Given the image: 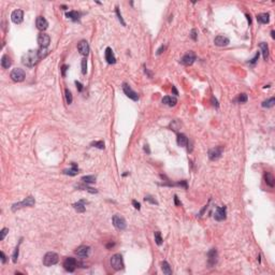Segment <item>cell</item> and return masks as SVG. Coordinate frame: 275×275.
<instances>
[{
	"instance_id": "obj_43",
	"label": "cell",
	"mask_w": 275,
	"mask_h": 275,
	"mask_svg": "<svg viewBox=\"0 0 275 275\" xmlns=\"http://www.w3.org/2000/svg\"><path fill=\"white\" fill-rule=\"evenodd\" d=\"M259 55H260V52H257V53H256V55H255V57H254L253 59H251V60H249V64L255 65L256 62H257L258 58H259Z\"/></svg>"
},
{
	"instance_id": "obj_20",
	"label": "cell",
	"mask_w": 275,
	"mask_h": 275,
	"mask_svg": "<svg viewBox=\"0 0 275 275\" xmlns=\"http://www.w3.org/2000/svg\"><path fill=\"white\" fill-rule=\"evenodd\" d=\"M72 168L71 169H66L62 171V173L66 175H70V176H74V175H77L79 174V167H77V165L76 163H74V162H72L71 163Z\"/></svg>"
},
{
	"instance_id": "obj_32",
	"label": "cell",
	"mask_w": 275,
	"mask_h": 275,
	"mask_svg": "<svg viewBox=\"0 0 275 275\" xmlns=\"http://www.w3.org/2000/svg\"><path fill=\"white\" fill-rule=\"evenodd\" d=\"M81 181H83V183H86V184H91V183L96 182V176H93V175H86V176L82 177Z\"/></svg>"
},
{
	"instance_id": "obj_10",
	"label": "cell",
	"mask_w": 275,
	"mask_h": 275,
	"mask_svg": "<svg viewBox=\"0 0 275 275\" xmlns=\"http://www.w3.org/2000/svg\"><path fill=\"white\" fill-rule=\"evenodd\" d=\"M76 265H77V262L74 258L72 257H68L65 259L64 261V268L66 271L68 272H74V270L76 269Z\"/></svg>"
},
{
	"instance_id": "obj_19",
	"label": "cell",
	"mask_w": 275,
	"mask_h": 275,
	"mask_svg": "<svg viewBox=\"0 0 275 275\" xmlns=\"http://www.w3.org/2000/svg\"><path fill=\"white\" fill-rule=\"evenodd\" d=\"M214 43L217 46H227V45L230 43V40L228 39L225 36H217L215 39H214Z\"/></svg>"
},
{
	"instance_id": "obj_45",
	"label": "cell",
	"mask_w": 275,
	"mask_h": 275,
	"mask_svg": "<svg viewBox=\"0 0 275 275\" xmlns=\"http://www.w3.org/2000/svg\"><path fill=\"white\" fill-rule=\"evenodd\" d=\"M75 85H76V88H77V90H79L80 93H82V91H83V89H84L83 84L80 83L79 81H75Z\"/></svg>"
},
{
	"instance_id": "obj_55",
	"label": "cell",
	"mask_w": 275,
	"mask_h": 275,
	"mask_svg": "<svg viewBox=\"0 0 275 275\" xmlns=\"http://www.w3.org/2000/svg\"><path fill=\"white\" fill-rule=\"evenodd\" d=\"M271 36H272V39H274V38H275V36H274V30H272V31H271Z\"/></svg>"
},
{
	"instance_id": "obj_27",
	"label": "cell",
	"mask_w": 275,
	"mask_h": 275,
	"mask_svg": "<svg viewBox=\"0 0 275 275\" xmlns=\"http://www.w3.org/2000/svg\"><path fill=\"white\" fill-rule=\"evenodd\" d=\"M11 64H12V62H11L10 57L8 55H3L2 58H1V67L3 69H9L11 67Z\"/></svg>"
},
{
	"instance_id": "obj_26",
	"label": "cell",
	"mask_w": 275,
	"mask_h": 275,
	"mask_svg": "<svg viewBox=\"0 0 275 275\" xmlns=\"http://www.w3.org/2000/svg\"><path fill=\"white\" fill-rule=\"evenodd\" d=\"M259 47H260L261 53H262L263 59H264V60H267V59L269 58V47H268V44H267V43H264V42H261L260 44H259Z\"/></svg>"
},
{
	"instance_id": "obj_46",
	"label": "cell",
	"mask_w": 275,
	"mask_h": 275,
	"mask_svg": "<svg viewBox=\"0 0 275 275\" xmlns=\"http://www.w3.org/2000/svg\"><path fill=\"white\" fill-rule=\"evenodd\" d=\"M132 205L134 206V209H137V210H140L141 209V204L139 203L137 200H133V201H132Z\"/></svg>"
},
{
	"instance_id": "obj_52",
	"label": "cell",
	"mask_w": 275,
	"mask_h": 275,
	"mask_svg": "<svg viewBox=\"0 0 275 275\" xmlns=\"http://www.w3.org/2000/svg\"><path fill=\"white\" fill-rule=\"evenodd\" d=\"M246 17H247L248 24L251 25V15H248V14H246Z\"/></svg>"
},
{
	"instance_id": "obj_8",
	"label": "cell",
	"mask_w": 275,
	"mask_h": 275,
	"mask_svg": "<svg viewBox=\"0 0 275 275\" xmlns=\"http://www.w3.org/2000/svg\"><path fill=\"white\" fill-rule=\"evenodd\" d=\"M122 87H123L124 93H125V95L128 97V98H130L131 100H133V101H138V100H139V95H138V93H135V91L133 90L132 88H131L130 85H128L127 83H124Z\"/></svg>"
},
{
	"instance_id": "obj_22",
	"label": "cell",
	"mask_w": 275,
	"mask_h": 275,
	"mask_svg": "<svg viewBox=\"0 0 275 275\" xmlns=\"http://www.w3.org/2000/svg\"><path fill=\"white\" fill-rule=\"evenodd\" d=\"M85 203H86L85 200H80V201H77L76 203H73L74 210H75L76 212H79V213H84V212L86 211Z\"/></svg>"
},
{
	"instance_id": "obj_41",
	"label": "cell",
	"mask_w": 275,
	"mask_h": 275,
	"mask_svg": "<svg viewBox=\"0 0 275 275\" xmlns=\"http://www.w3.org/2000/svg\"><path fill=\"white\" fill-rule=\"evenodd\" d=\"M18 251H20V245H17L14 249V253H13V262H16L17 261V258H18Z\"/></svg>"
},
{
	"instance_id": "obj_4",
	"label": "cell",
	"mask_w": 275,
	"mask_h": 275,
	"mask_svg": "<svg viewBox=\"0 0 275 275\" xmlns=\"http://www.w3.org/2000/svg\"><path fill=\"white\" fill-rule=\"evenodd\" d=\"M59 260V257L56 253L54 251H49V253L45 254L44 258H43V264L45 267H52V265L56 264Z\"/></svg>"
},
{
	"instance_id": "obj_7",
	"label": "cell",
	"mask_w": 275,
	"mask_h": 275,
	"mask_svg": "<svg viewBox=\"0 0 275 275\" xmlns=\"http://www.w3.org/2000/svg\"><path fill=\"white\" fill-rule=\"evenodd\" d=\"M223 152V146H216V147L211 148L209 150V153H207V155H209V158L212 161H215V160H218L221 157Z\"/></svg>"
},
{
	"instance_id": "obj_34",
	"label": "cell",
	"mask_w": 275,
	"mask_h": 275,
	"mask_svg": "<svg viewBox=\"0 0 275 275\" xmlns=\"http://www.w3.org/2000/svg\"><path fill=\"white\" fill-rule=\"evenodd\" d=\"M65 93H66V100H67V103H68V104H71L72 101H73V97H72L71 91H70L68 88H67L66 90H65Z\"/></svg>"
},
{
	"instance_id": "obj_13",
	"label": "cell",
	"mask_w": 275,
	"mask_h": 275,
	"mask_svg": "<svg viewBox=\"0 0 275 275\" xmlns=\"http://www.w3.org/2000/svg\"><path fill=\"white\" fill-rule=\"evenodd\" d=\"M227 217V207L226 206H220V207H216V211L214 214V218L217 221L225 220Z\"/></svg>"
},
{
	"instance_id": "obj_51",
	"label": "cell",
	"mask_w": 275,
	"mask_h": 275,
	"mask_svg": "<svg viewBox=\"0 0 275 275\" xmlns=\"http://www.w3.org/2000/svg\"><path fill=\"white\" fill-rule=\"evenodd\" d=\"M144 150L147 153V154H150V147H148V145H145V146H144Z\"/></svg>"
},
{
	"instance_id": "obj_49",
	"label": "cell",
	"mask_w": 275,
	"mask_h": 275,
	"mask_svg": "<svg viewBox=\"0 0 275 275\" xmlns=\"http://www.w3.org/2000/svg\"><path fill=\"white\" fill-rule=\"evenodd\" d=\"M165 49H166V46H165V45H161V46H160L159 49H157V53H156V54H157V55H160V54L162 53V52L165 51Z\"/></svg>"
},
{
	"instance_id": "obj_38",
	"label": "cell",
	"mask_w": 275,
	"mask_h": 275,
	"mask_svg": "<svg viewBox=\"0 0 275 275\" xmlns=\"http://www.w3.org/2000/svg\"><path fill=\"white\" fill-rule=\"evenodd\" d=\"M38 53H39L40 58H44L49 55V51L47 49H43V47H40V49H38Z\"/></svg>"
},
{
	"instance_id": "obj_11",
	"label": "cell",
	"mask_w": 275,
	"mask_h": 275,
	"mask_svg": "<svg viewBox=\"0 0 275 275\" xmlns=\"http://www.w3.org/2000/svg\"><path fill=\"white\" fill-rule=\"evenodd\" d=\"M38 43H39L40 47H43V49H47V46L51 43V38H49V34L44 33V32H41V33L38 36Z\"/></svg>"
},
{
	"instance_id": "obj_29",
	"label": "cell",
	"mask_w": 275,
	"mask_h": 275,
	"mask_svg": "<svg viewBox=\"0 0 275 275\" xmlns=\"http://www.w3.org/2000/svg\"><path fill=\"white\" fill-rule=\"evenodd\" d=\"M161 270L162 272L165 273L167 275H171L172 274V269L170 267V264L167 262V261H162L161 262Z\"/></svg>"
},
{
	"instance_id": "obj_17",
	"label": "cell",
	"mask_w": 275,
	"mask_h": 275,
	"mask_svg": "<svg viewBox=\"0 0 275 275\" xmlns=\"http://www.w3.org/2000/svg\"><path fill=\"white\" fill-rule=\"evenodd\" d=\"M36 26H37V28L39 30L44 31V30H46L47 27H49V22H47L43 16H39V17H37V21H36Z\"/></svg>"
},
{
	"instance_id": "obj_37",
	"label": "cell",
	"mask_w": 275,
	"mask_h": 275,
	"mask_svg": "<svg viewBox=\"0 0 275 275\" xmlns=\"http://www.w3.org/2000/svg\"><path fill=\"white\" fill-rule=\"evenodd\" d=\"M144 201H145V202H150V203H152V204H156V205H158V202L156 201V199H155V198H154L153 196H150V194H147V196H145Z\"/></svg>"
},
{
	"instance_id": "obj_40",
	"label": "cell",
	"mask_w": 275,
	"mask_h": 275,
	"mask_svg": "<svg viewBox=\"0 0 275 275\" xmlns=\"http://www.w3.org/2000/svg\"><path fill=\"white\" fill-rule=\"evenodd\" d=\"M116 9V15H117V18H118V21H119L120 23H122V25L123 26H126V23H125V21L123 20V17H122V14H120V12H119V9H118V7H116L115 8Z\"/></svg>"
},
{
	"instance_id": "obj_50",
	"label": "cell",
	"mask_w": 275,
	"mask_h": 275,
	"mask_svg": "<svg viewBox=\"0 0 275 275\" xmlns=\"http://www.w3.org/2000/svg\"><path fill=\"white\" fill-rule=\"evenodd\" d=\"M174 203H175V205H181V204H182L181 203V201L179 200V198H177L176 194L174 196Z\"/></svg>"
},
{
	"instance_id": "obj_15",
	"label": "cell",
	"mask_w": 275,
	"mask_h": 275,
	"mask_svg": "<svg viewBox=\"0 0 275 275\" xmlns=\"http://www.w3.org/2000/svg\"><path fill=\"white\" fill-rule=\"evenodd\" d=\"M75 255H77V257L80 258H86L89 256V253H90V247L89 246H86V245H82L80 247H77L75 249Z\"/></svg>"
},
{
	"instance_id": "obj_35",
	"label": "cell",
	"mask_w": 275,
	"mask_h": 275,
	"mask_svg": "<svg viewBox=\"0 0 275 275\" xmlns=\"http://www.w3.org/2000/svg\"><path fill=\"white\" fill-rule=\"evenodd\" d=\"M154 235H155V242H156V244H157V245H159V246H160V245H161V244H162V238H161V233H160L159 231H156V232H155V234H154Z\"/></svg>"
},
{
	"instance_id": "obj_31",
	"label": "cell",
	"mask_w": 275,
	"mask_h": 275,
	"mask_svg": "<svg viewBox=\"0 0 275 275\" xmlns=\"http://www.w3.org/2000/svg\"><path fill=\"white\" fill-rule=\"evenodd\" d=\"M76 188H80L82 189V190H87L88 192H90V194H97L98 192V190L95 188H91V187H88V186H85V185H82V184H79L76 185Z\"/></svg>"
},
{
	"instance_id": "obj_2",
	"label": "cell",
	"mask_w": 275,
	"mask_h": 275,
	"mask_svg": "<svg viewBox=\"0 0 275 275\" xmlns=\"http://www.w3.org/2000/svg\"><path fill=\"white\" fill-rule=\"evenodd\" d=\"M34 204H36V200H34V198L32 196H29V197H27L26 199L23 200V201L17 202V203L13 204V205H12V211L15 212L16 210L23 209V207H26V206H29V207H31V206H33Z\"/></svg>"
},
{
	"instance_id": "obj_48",
	"label": "cell",
	"mask_w": 275,
	"mask_h": 275,
	"mask_svg": "<svg viewBox=\"0 0 275 275\" xmlns=\"http://www.w3.org/2000/svg\"><path fill=\"white\" fill-rule=\"evenodd\" d=\"M69 67L67 66V65H64V66L62 67V76H66V71H67V69H68Z\"/></svg>"
},
{
	"instance_id": "obj_12",
	"label": "cell",
	"mask_w": 275,
	"mask_h": 275,
	"mask_svg": "<svg viewBox=\"0 0 275 275\" xmlns=\"http://www.w3.org/2000/svg\"><path fill=\"white\" fill-rule=\"evenodd\" d=\"M217 260H218V254H217L216 248H212L211 251L207 253V263L212 268L217 263Z\"/></svg>"
},
{
	"instance_id": "obj_9",
	"label": "cell",
	"mask_w": 275,
	"mask_h": 275,
	"mask_svg": "<svg viewBox=\"0 0 275 275\" xmlns=\"http://www.w3.org/2000/svg\"><path fill=\"white\" fill-rule=\"evenodd\" d=\"M197 59V56L196 54H194V52H188L187 54H185L184 56L181 58V64H183L184 66H190V65H192L194 62V60Z\"/></svg>"
},
{
	"instance_id": "obj_1",
	"label": "cell",
	"mask_w": 275,
	"mask_h": 275,
	"mask_svg": "<svg viewBox=\"0 0 275 275\" xmlns=\"http://www.w3.org/2000/svg\"><path fill=\"white\" fill-rule=\"evenodd\" d=\"M40 59L41 58H40L39 53H38L37 49H30L26 54L23 55L22 62L23 65H25L28 68H32V67H34L38 64V62H39Z\"/></svg>"
},
{
	"instance_id": "obj_42",
	"label": "cell",
	"mask_w": 275,
	"mask_h": 275,
	"mask_svg": "<svg viewBox=\"0 0 275 275\" xmlns=\"http://www.w3.org/2000/svg\"><path fill=\"white\" fill-rule=\"evenodd\" d=\"M8 232H9V229L8 228H3L2 230L0 231V241H3L5 238V235L8 234Z\"/></svg>"
},
{
	"instance_id": "obj_18",
	"label": "cell",
	"mask_w": 275,
	"mask_h": 275,
	"mask_svg": "<svg viewBox=\"0 0 275 275\" xmlns=\"http://www.w3.org/2000/svg\"><path fill=\"white\" fill-rule=\"evenodd\" d=\"M104 56H106V60L108 64L110 65H114L116 62V57L114 55L113 51L111 47H106V53H104Z\"/></svg>"
},
{
	"instance_id": "obj_25",
	"label": "cell",
	"mask_w": 275,
	"mask_h": 275,
	"mask_svg": "<svg viewBox=\"0 0 275 275\" xmlns=\"http://www.w3.org/2000/svg\"><path fill=\"white\" fill-rule=\"evenodd\" d=\"M66 16L68 17V18H70V20H72L73 22H77V21H80L81 14H80V12H77V11H69V12L66 13Z\"/></svg>"
},
{
	"instance_id": "obj_5",
	"label": "cell",
	"mask_w": 275,
	"mask_h": 275,
	"mask_svg": "<svg viewBox=\"0 0 275 275\" xmlns=\"http://www.w3.org/2000/svg\"><path fill=\"white\" fill-rule=\"evenodd\" d=\"M10 76H11V79H12L14 82L20 83V82H23L25 80V76H26V74H25V71L23 70V69L15 68V69H13L12 71H11Z\"/></svg>"
},
{
	"instance_id": "obj_33",
	"label": "cell",
	"mask_w": 275,
	"mask_h": 275,
	"mask_svg": "<svg viewBox=\"0 0 275 275\" xmlns=\"http://www.w3.org/2000/svg\"><path fill=\"white\" fill-rule=\"evenodd\" d=\"M104 142L103 141H93V142L90 143V146H93V147H97L99 148V150H104Z\"/></svg>"
},
{
	"instance_id": "obj_21",
	"label": "cell",
	"mask_w": 275,
	"mask_h": 275,
	"mask_svg": "<svg viewBox=\"0 0 275 275\" xmlns=\"http://www.w3.org/2000/svg\"><path fill=\"white\" fill-rule=\"evenodd\" d=\"M162 103L168 106H174L177 103V99H176V97H173V96H166L162 98Z\"/></svg>"
},
{
	"instance_id": "obj_47",
	"label": "cell",
	"mask_w": 275,
	"mask_h": 275,
	"mask_svg": "<svg viewBox=\"0 0 275 275\" xmlns=\"http://www.w3.org/2000/svg\"><path fill=\"white\" fill-rule=\"evenodd\" d=\"M0 256H1V262L2 263L7 262V257H5V255L3 251H0Z\"/></svg>"
},
{
	"instance_id": "obj_24",
	"label": "cell",
	"mask_w": 275,
	"mask_h": 275,
	"mask_svg": "<svg viewBox=\"0 0 275 275\" xmlns=\"http://www.w3.org/2000/svg\"><path fill=\"white\" fill-rule=\"evenodd\" d=\"M257 21L260 24H268L270 22V15L269 13H261L257 15Z\"/></svg>"
},
{
	"instance_id": "obj_3",
	"label": "cell",
	"mask_w": 275,
	"mask_h": 275,
	"mask_svg": "<svg viewBox=\"0 0 275 275\" xmlns=\"http://www.w3.org/2000/svg\"><path fill=\"white\" fill-rule=\"evenodd\" d=\"M111 267L116 271H119L122 269H124V261H123V257L120 254H115L111 257Z\"/></svg>"
},
{
	"instance_id": "obj_14",
	"label": "cell",
	"mask_w": 275,
	"mask_h": 275,
	"mask_svg": "<svg viewBox=\"0 0 275 275\" xmlns=\"http://www.w3.org/2000/svg\"><path fill=\"white\" fill-rule=\"evenodd\" d=\"M11 20H12V22L14 24H21L23 22V20H24V12H23V10L17 9V10L13 11L12 14H11Z\"/></svg>"
},
{
	"instance_id": "obj_6",
	"label": "cell",
	"mask_w": 275,
	"mask_h": 275,
	"mask_svg": "<svg viewBox=\"0 0 275 275\" xmlns=\"http://www.w3.org/2000/svg\"><path fill=\"white\" fill-rule=\"evenodd\" d=\"M112 221H113V226L117 230H125L126 227H127L125 218L123 216H120V215H114L113 218H112Z\"/></svg>"
},
{
	"instance_id": "obj_44",
	"label": "cell",
	"mask_w": 275,
	"mask_h": 275,
	"mask_svg": "<svg viewBox=\"0 0 275 275\" xmlns=\"http://www.w3.org/2000/svg\"><path fill=\"white\" fill-rule=\"evenodd\" d=\"M190 37H191V39L194 40V41H197V39H198V34H197L196 29H192L191 31H190Z\"/></svg>"
},
{
	"instance_id": "obj_53",
	"label": "cell",
	"mask_w": 275,
	"mask_h": 275,
	"mask_svg": "<svg viewBox=\"0 0 275 275\" xmlns=\"http://www.w3.org/2000/svg\"><path fill=\"white\" fill-rule=\"evenodd\" d=\"M172 90H173V93H175V95H179V93H177L176 88H175L174 86H173V87H172Z\"/></svg>"
},
{
	"instance_id": "obj_30",
	"label": "cell",
	"mask_w": 275,
	"mask_h": 275,
	"mask_svg": "<svg viewBox=\"0 0 275 275\" xmlns=\"http://www.w3.org/2000/svg\"><path fill=\"white\" fill-rule=\"evenodd\" d=\"M274 104H275V98H274V97L268 99V100L263 101V102L261 103V106H262L263 108H267V109L273 108V106H274Z\"/></svg>"
},
{
	"instance_id": "obj_16",
	"label": "cell",
	"mask_w": 275,
	"mask_h": 275,
	"mask_svg": "<svg viewBox=\"0 0 275 275\" xmlns=\"http://www.w3.org/2000/svg\"><path fill=\"white\" fill-rule=\"evenodd\" d=\"M77 49H79L80 54L83 55V56H87L89 53V44L88 42L85 41V40H82L77 44Z\"/></svg>"
},
{
	"instance_id": "obj_54",
	"label": "cell",
	"mask_w": 275,
	"mask_h": 275,
	"mask_svg": "<svg viewBox=\"0 0 275 275\" xmlns=\"http://www.w3.org/2000/svg\"><path fill=\"white\" fill-rule=\"evenodd\" d=\"M114 245H115V244H114V243H110V244H108V245H106V248H111V247H113Z\"/></svg>"
},
{
	"instance_id": "obj_39",
	"label": "cell",
	"mask_w": 275,
	"mask_h": 275,
	"mask_svg": "<svg viewBox=\"0 0 275 275\" xmlns=\"http://www.w3.org/2000/svg\"><path fill=\"white\" fill-rule=\"evenodd\" d=\"M86 72H87V59L83 58L82 59V73L86 74Z\"/></svg>"
},
{
	"instance_id": "obj_23",
	"label": "cell",
	"mask_w": 275,
	"mask_h": 275,
	"mask_svg": "<svg viewBox=\"0 0 275 275\" xmlns=\"http://www.w3.org/2000/svg\"><path fill=\"white\" fill-rule=\"evenodd\" d=\"M176 141H177V144H179V146H182V147H185V146L188 145V138H187L184 133H179V134H177Z\"/></svg>"
},
{
	"instance_id": "obj_28",
	"label": "cell",
	"mask_w": 275,
	"mask_h": 275,
	"mask_svg": "<svg viewBox=\"0 0 275 275\" xmlns=\"http://www.w3.org/2000/svg\"><path fill=\"white\" fill-rule=\"evenodd\" d=\"M264 181H265V183H267V185H269L270 187L274 186V183H275L274 176H273L271 173H269V172H267L264 174Z\"/></svg>"
},
{
	"instance_id": "obj_36",
	"label": "cell",
	"mask_w": 275,
	"mask_h": 275,
	"mask_svg": "<svg viewBox=\"0 0 275 275\" xmlns=\"http://www.w3.org/2000/svg\"><path fill=\"white\" fill-rule=\"evenodd\" d=\"M248 100V97L246 93H241V95H239L238 99H236V101H238L239 103H245L247 102Z\"/></svg>"
}]
</instances>
